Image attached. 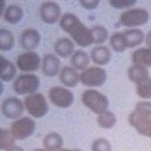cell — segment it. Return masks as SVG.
I'll use <instances>...</instances> for the list:
<instances>
[{"instance_id": "cell-1", "label": "cell", "mask_w": 151, "mask_h": 151, "mask_svg": "<svg viewBox=\"0 0 151 151\" xmlns=\"http://www.w3.org/2000/svg\"><path fill=\"white\" fill-rule=\"evenodd\" d=\"M60 28L70 35V39L79 47H88L93 45L91 27H87L76 14L65 13L59 20Z\"/></svg>"}, {"instance_id": "cell-2", "label": "cell", "mask_w": 151, "mask_h": 151, "mask_svg": "<svg viewBox=\"0 0 151 151\" xmlns=\"http://www.w3.org/2000/svg\"><path fill=\"white\" fill-rule=\"evenodd\" d=\"M80 100L81 104L96 116L109 110L110 106V100L107 96H105L103 92H100L97 88H87L83 91L80 96Z\"/></svg>"}, {"instance_id": "cell-3", "label": "cell", "mask_w": 151, "mask_h": 151, "mask_svg": "<svg viewBox=\"0 0 151 151\" xmlns=\"http://www.w3.org/2000/svg\"><path fill=\"white\" fill-rule=\"evenodd\" d=\"M24 105H25V111L33 119H39L45 117L50 110V104L46 96L40 92L26 96L24 98Z\"/></svg>"}, {"instance_id": "cell-4", "label": "cell", "mask_w": 151, "mask_h": 151, "mask_svg": "<svg viewBox=\"0 0 151 151\" xmlns=\"http://www.w3.org/2000/svg\"><path fill=\"white\" fill-rule=\"evenodd\" d=\"M150 20V13L142 7L125 9L119 15V24L126 28H138L146 25Z\"/></svg>"}, {"instance_id": "cell-5", "label": "cell", "mask_w": 151, "mask_h": 151, "mask_svg": "<svg viewBox=\"0 0 151 151\" xmlns=\"http://www.w3.org/2000/svg\"><path fill=\"white\" fill-rule=\"evenodd\" d=\"M13 91L19 96L37 93L40 87V78L35 73H20L13 80Z\"/></svg>"}, {"instance_id": "cell-6", "label": "cell", "mask_w": 151, "mask_h": 151, "mask_svg": "<svg viewBox=\"0 0 151 151\" xmlns=\"http://www.w3.org/2000/svg\"><path fill=\"white\" fill-rule=\"evenodd\" d=\"M79 78L80 83L87 88H98L106 83L107 72L104 67L93 65L79 72Z\"/></svg>"}, {"instance_id": "cell-7", "label": "cell", "mask_w": 151, "mask_h": 151, "mask_svg": "<svg viewBox=\"0 0 151 151\" xmlns=\"http://www.w3.org/2000/svg\"><path fill=\"white\" fill-rule=\"evenodd\" d=\"M35 120L29 116H22L12 122L9 126V132L15 140H25L35 132Z\"/></svg>"}, {"instance_id": "cell-8", "label": "cell", "mask_w": 151, "mask_h": 151, "mask_svg": "<svg viewBox=\"0 0 151 151\" xmlns=\"http://www.w3.org/2000/svg\"><path fill=\"white\" fill-rule=\"evenodd\" d=\"M47 98L51 104L59 109H68L74 103L73 92L65 86H52L47 92Z\"/></svg>"}, {"instance_id": "cell-9", "label": "cell", "mask_w": 151, "mask_h": 151, "mask_svg": "<svg viewBox=\"0 0 151 151\" xmlns=\"http://www.w3.org/2000/svg\"><path fill=\"white\" fill-rule=\"evenodd\" d=\"M15 66L21 73H35L41 67V58L35 51H25L17 57Z\"/></svg>"}, {"instance_id": "cell-10", "label": "cell", "mask_w": 151, "mask_h": 151, "mask_svg": "<svg viewBox=\"0 0 151 151\" xmlns=\"http://www.w3.org/2000/svg\"><path fill=\"white\" fill-rule=\"evenodd\" d=\"M1 113L4 117L11 120H15L20 117H22L25 112V105L24 100H21L19 97H8L6 98L1 104Z\"/></svg>"}, {"instance_id": "cell-11", "label": "cell", "mask_w": 151, "mask_h": 151, "mask_svg": "<svg viewBox=\"0 0 151 151\" xmlns=\"http://www.w3.org/2000/svg\"><path fill=\"white\" fill-rule=\"evenodd\" d=\"M61 15V7L55 1H44L39 7V17L41 21L47 25H54L59 22Z\"/></svg>"}, {"instance_id": "cell-12", "label": "cell", "mask_w": 151, "mask_h": 151, "mask_svg": "<svg viewBox=\"0 0 151 151\" xmlns=\"http://www.w3.org/2000/svg\"><path fill=\"white\" fill-rule=\"evenodd\" d=\"M127 120L138 134L146 138H151V117H143L136 113L134 111H131L127 116Z\"/></svg>"}, {"instance_id": "cell-13", "label": "cell", "mask_w": 151, "mask_h": 151, "mask_svg": "<svg viewBox=\"0 0 151 151\" xmlns=\"http://www.w3.org/2000/svg\"><path fill=\"white\" fill-rule=\"evenodd\" d=\"M40 70L44 73V76H46L48 78H53V77L59 76L60 70H61V63H60L59 57L55 55L54 53L44 54V57L41 58Z\"/></svg>"}, {"instance_id": "cell-14", "label": "cell", "mask_w": 151, "mask_h": 151, "mask_svg": "<svg viewBox=\"0 0 151 151\" xmlns=\"http://www.w3.org/2000/svg\"><path fill=\"white\" fill-rule=\"evenodd\" d=\"M40 41H41V35L39 31L32 27L25 28L19 37L20 46L25 51H35V48L40 45Z\"/></svg>"}, {"instance_id": "cell-15", "label": "cell", "mask_w": 151, "mask_h": 151, "mask_svg": "<svg viewBox=\"0 0 151 151\" xmlns=\"http://www.w3.org/2000/svg\"><path fill=\"white\" fill-rule=\"evenodd\" d=\"M90 59L96 66H105L112 59V51L105 45H97L90 51Z\"/></svg>"}, {"instance_id": "cell-16", "label": "cell", "mask_w": 151, "mask_h": 151, "mask_svg": "<svg viewBox=\"0 0 151 151\" xmlns=\"http://www.w3.org/2000/svg\"><path fill=\"white\" fill-rule=\"evenodd\" d=\"M59 80L63 84V86H65L67 88L76 87L80 83L79 72L76 68H73L72 66H64L60 70Z\"/></svg>"}, {"instance_id": "cell-17", "label": "cell", "mask_w": 151, "mask_h": 151, "mask_svg": "<svg viewBox=\"0 0 151 151\" xmlns=\"http://www.w3.org/2000/svg\"><path fill=\"white\" fill-rule=\"evenodd\" d=\"M76 44L70 39V38H66V37H61L59 39L55 40L54 42V54L58 55L59 58H70L73 52L76 51L74 48Z\"/></svg>"}, {"instance_id": "cell-18", "label": "cell", "mask_w": 151, "mask_h": 151, "mask_svg": "<svg viewBox=\"0 0 151 151\" xmlns=\"http://www.w3.org/2000/svg\"><path fill=\"white\" fill-rule=\"evenodd\" d=\"M131 63L133 65L144 66L146 68L151 67V48L150 47H138L131 53Z\"/></svg>"}, {"instance_id": "cell-19", "label": "cell", "mask_w": 151, "mask_h": 151, "mask_svg": "<svg viewBox=\"0 0 151 151\" xmlns=\"http://www.w3.org/2000/svg\"><path fill=\"white\" fill-rule=\"evenodd\" d=\"M17 72L18 68L15 64H13L11 60L0 54V80H2L4 83L12 81L18 76Z\"/></svg>"}, {"instance_id": "cell-20", "label": "cell", "mask_w": 151, "mask_h": 151, "mask_svg": "<svg viewBox=\"0 0 151 151\" xmlns=\"http://www.w3.org/2000/svg\"><path fill=\"white\" fill-rule=\"evenodd\" d=\"M123 33L127 48H136L145 41V33L139 28H126Z\"/></svg>"}, {"instance_id": "cell-21", "label": "cell", "mask_w": 151, "mask_h": 151, "mask_svg": "<svg viewBox=\"0 0 151 151\" xmlns=\"http://www.w3.org/2000/svg\"><path fill=\"white\" fill-rule=\"evenodd\" d=\"M42 147L47 151H59L64 147V138L58 132H48L42 138Z\"/></svg>"}, {"instance_id": "cell-22", "label": "cell", "mask_w": 151, "mask_h": 151, "mask_svg": "<svg viewBox=\"0 0 151 151\" xmlns=\"http://www.w3.org/2000/svg\"><path fill=\"white\" fill-rule=\"evenodd\" d=\"M90 54L84 50H76L73 54L70 57V63L73 68H76L78 72L84 71L90 66Z\"/></svg>"}, {"instance_id": "cell-23", "label": "cell", "mask_w": 151, "mask_h": 151, "mask_svg": "<svg viewBox=\"0 0 151 151\" xmlns=\"http://www.w3.org/2000/svg\"><path fill=\"white\" fill-rule=\"evenodd\" d=\"M126 74H127L129 80L131 83H133L134 85L150 77L149 68H146L144 66H139V65H133V64L131 66H129Z\"/></svg>"}, {"instance_id": "cell-24", "label": "cell", "mask_w": 151, "mask_h": 151, "mask_svg": "<svg viewBox=\"0 0 151 151\" xmlns=\"http://www.w3.org/2000/svg\"><path fill=\"white\" fill-rule=\"evenodd\" d=\"M2 17L6 22L11 25H17L24 18V9L18 5H9L6 7Z\"/></svg>"}, {"instance_id": "cell-25", "label": "cell", "mask_w": 151, "mask_h": 151, "mask_svg": "<svg viewBox=\"0 0 151 151\" xmlns=\"http://www.w3.org/2000/svg\"><path fill=\"white\" fill-rule=\"evenodd\" d=\"M97 124L100 129L104 130H111L117 124V116L111 110H106L103 113L97 116Z\"/></svg>"}, {"instance_id": "cell-26", "label": "cell", "mask_w": 151, "mask_h": 151, "mask_svg": "<svg viewBox=\"0 0 151 151\" xmlns=\"http://www.w3.org/2000/svg\"><path fill=\"white\" fill-rule=\"evenodd\" d=\"M109 42H110L111 51H113L116 53H123L127 50L125 37H124L123 32H114L113 34H111L109 38Z\"/></svg>"}, {"instance_id": "cell-27", "label": "cell", "mask_w": 151, "mask_h": 151, "mask_svg": "<svg viewBox=\"0 0 151 151\" xmlns=\"http://www.w3.org/2000/svg\"><path fill=\"white\" fill-rule=\"evenodd\" d=\"M91 34H92V41L93 45H104L106 40H109L110 34L109 31L105 26L101 25H96L93 27H91Z\"/></svg>"}, {"instance_id": "cell-28", "label": "cell", "mask_w": 151, "mask_h": 151, "mask_svg": "<svg viewBox=\"0 0 151 151\" xmlns=\"http://www.w3.org/2000/svg\"><path fill=\"white\" fill-rule=\"evenodd\" d=\"M15 45L14 34L7 28H0V51H11Z\"/></svg>"}, {"instance_id": "cell-29", "label": "cell", "mask_w": 151, "mask_h": 151, "mask_svg": "<svg viewBox=\"0 0 151 151\" xmlns=\"http://www.w3.org/2000/svg\"><path fill=\"white\" fill-rule=\"evenodd\" d=\"M136 93L142 100L151 99V77L136 84Z\"/></svg>"}, {"instance_id": "cell-30", "label": "cell", "mask_w": 151, "mask_h": 151, "mask_svg": "<svg viewBox=\"0 0 151 151\" xmlns=\"http://www.w3.org/2000/svg\"><path fill=\"white\" fill-rule=\"evenodd\" d=\"M14 144H15V139L9 132V129L7 130L0 127V151H6Z\"/></svg>"}, {"instance_id": "cell-31", "label": "cell", "mask_w": 151, "mask_h": 151, "mask_svg": "<svg viewBox=\"0 0 151 151\" xmlns=\"http://www.w3.org/2000/svg\"><path fill=\"white\" fill-rule=\"evenodd\" d=\"M91 151H112L111 142L107 138H96L91 144Z\"/></svg>"}, {"instance_id": "cell-32", "label": "cell", "mask_w": 151, "mask_h": 151, "mask_svg": "<svg viewBox=\"0 0 151 151\" xmlns=\"http://www.w3.org/2000/svg\"><path fill=\"white\" fill-rule=\"evenodd\" d=\"M139 116L151 117V101L150 100H139L136 103L134 109L132 110Z\"/></svg>"}, {"instance_id": "cell-33", "label": "cell", "mask_w": 151, "mask_h": 151, "mask_svg": "<svg viewBox=\"0 0 151 151\" xmlns=\"http://www.w3.org/2000/svg\"><path fill=\"white\" fill-rule=\"evenodd\" d=\"M138 0H109L111 7L116 9H129L132 8Z\"/></svg>"}, {"instance_id": "cell-34", "label": "cell", "mask_w": 151, "mask_h": 151, "mask_svg": "<svg viewBox=\"0 0 151 151\" xmlns=\"http://www.w3.org/2000/svg\"><path fill=\"white\" fill-rule=\"evenodd\" d=\"M100 4V0H81L80 1V5L83 8L87 9V11H92V9H96Z\"/></svg>"}, {"instance_id": "cell-35", "label": "cell", "mask_w": 151, "mask_h": 151, "mask_svg": "<svg viewBox=\"0 0 151 151\" xmlns=\"http://www.w3.org/2000/svg\"><path fill=\"white\" fill-rule=\"evenodd\" d=\"M145 44H146V47L151 48V31H149L145 34Z\"/></svg>"}, {"instance_id": "cell-36", "label": "cell", "mask_w": 151, "mask_h": 151, "mask_svg": "<svg viewBox=\"0 0 151 151\" xmlns=\"http://www.w3.org/2000/svg\"><path fill=\"white\" fill-rule=\"evenodd\" d=\"M5 9H6V0H0V18L4 15Z\"/></svg>"}, {"instance_id": "cell-37", "label": "cell", "mask_w": 151, "mask_h": 151, "mask_svg": "<svg viewBox=\"0 0 151 151\" xmlns=\"http://www.w3.org/2000/svg\"><path fill=\"white\" fill-rule=\"evenodd\" d=\"M6 151H25V150H24L21 146H19V145H15V144H14L13 146H11L9 149H7Z\"/></svg>"}, {"instance_id": "cell-38", "label": "cell", "mask_w": 151, "mask_h": 151, "mask_svg": "<svg viewBox=\"0 0 151 151\" xmlns=\"http://www.w3.org/2000/svg\"><path fill=\"white\" fill-rule=\"evenodd\" d=\"M59 151H83L81 149H70V147H63Z\"/></svg>"}, {"instance_id": "cell-39", "label": "cell", "mask_w": 151, "mask_h": 151, "mask_svg": "<svg viewBox=\"0 0 151 151\" xmlns=\"http://www.w3.org/2000/svg\"><path fill=\"white\" fill-rule=\"evenodd\" d=\"M4 88H5L4 81H2V80H0V96H1V94H2V92H4Z\"/></svg>"}, {"instance_id": "cell-40", "label": "cell", "mask_w": 151, "mask_h": 151, "mask_svg": "<svg viewBox=\"0 0 151 151\" xmlns=\"http://www.w3.org/2000/svg\"><path fill=\"white\" fill-rule=\"evenodd\" d=\"M32 151H47V150H45L44 147H38V149H33Z\"/></svg>"}, {"instance_id": "cell-41", "label": "cell", "mask_w": 151, "mask_h": 151, "mask_svg": "<svg viewBox=\"0 0 151 151\" xmlns=\"http://www.w3.org/2000/svg\"><path fill=\"white\" fill-rule=\"evenodd\" d=\"M78 1H79V2H80V1H81V0H78Z\"/></svg>"}]
</instances>
